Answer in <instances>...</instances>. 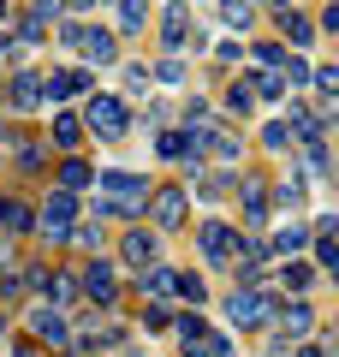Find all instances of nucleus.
I'll list each match as a JSON object with an SVG mask.
<instances>
[{
    "mask_svg": "<svg viewBox=\"0 0 339 357\" xmlns=\"http://www.w3.org/2000/svg\"><path fill=\"white\" fill-rule=\"evenodd\" d=\"M77 298H89V310H113L119 304V262L96 256L89 268H77Z\"/></svg>",
    "mask_w": 339,
    "mask_h": 357,
    "instance_id": "nucleus-7",
    "label": "nucleus"
},
{
    "mask_svg": "<svg viewBox=\"0 0 339 357\" xmlns=\"http://www.w3.org/2000/svg\"><path fill=\"white\" fill-rule=\"evenodd\" d=\"M250 60H256V72H280L286 48H280V42H256V48H250Z\"/></svg>",
    "mask_w": 339,
    "mask_h": 357,
    "instance_id": "nucleus-37",
    "label": "nucleus"
},
{
    "mask_svg": "<svg viewBox=\"0 0 339 357\" xmlns=\"http://www.w3.org/2000/svg\"><path fill=\"white\" fill-rule=\"evenodd\" d=\"M310 244H315V274H333V268H339V244H333V232H310Z\"/></svg>",
    "mask_w": 339,
    "mask_h": 357,
    "instance_id": "nucleus-33",
    "label": "nucleus"
},
{
    "mask_svg": "<svg viewBox=\"0 0 339 357\" xmlns=\"http://www.w3.org/2000/svg\"><path fill=\"white\" fill-rule=\"evenodd\" d=\"M310 89H322V96H339V66H310Z\"/></svg>",
    "mask_w": 339,
    "mask_h": 357,
    "instance_id": "nucleus-39",
    "label": "nucleus"
},
{
    "mask_svg": "<svg viewBox=\"0 0 339 357\" xmlns=\"http://www.w3.org/2000/svg\"><path fill=\"white\" fill-rule=\"evenodd\" d=\"M214 60H220V66L244 60V42H232V36H226V42H214Z\"/></svg>",
    "mask_w": 339,
    "mask_h": 357,
    "instance_id": "nucleus-42",
    "label": "nucleus"
},
{
    "mask_svg": "<svg viewBox=\"0 0 339 357\" xmlns=\"http://www.w3.org/2000/svg\"><path fill=\"white\" fill-rule=\"evenodd\" d=\"M113 13H119V30L113 36H137L149 24V0H113Z\"/></svg>",
    "mask_w": 339,
    "mask_h": 357,
    "instance_id": "nucleus-25",
    "label": "nucleus"
},
{
    "mask_svg": "<svg viewBox=\"0 0 339 357\" xmlns=\"http://www.w3.org/2000/svg\"><path fill=\"white\" fill-rule=\"evenodd\" d=\"M280 48L286 54H310L315 48V18L298 13V6H286V13H280Z\"/></svg>",
    "mask_w": 339,
    "mask_h": 357,
    "instance_id": "nucleus-15",
    "label": "nucleus"
},
{
    "mask_svg": "<svg viewBox=\"0 0 339 357\" xmlns=\"http://www.w3.org/2000/svg\"><path fill=\"white\" fill-rule=\"evenodd\" d=\"M250 107H256L250 84H244V77H232V84H226V114H250Z\"/></svg>",
    "mask_w": 339,
    "mask_h": 357,
    "instance_id": "nucleus-36",
    "label": "nucleus"
},
{
    "mask_svg": "<svg viewBox=\"0 0 339 357\" xmlns=\"http://www.w3.org/2000/svg\"><path fill=\"white\" fill-rule=\"evenodd\" d=\"M280 84H286V96L292 89H310V54H286L280 60Z\"/></svg>",
    "mask_w": 339,
    "mask_h": 357,
    "instance_id": "nucleus-30",
    "label": "nucleus"
},
{
    "mask_svg": "<svg viewBox=\"0 0 339 357\" xmlns=\"http://www.w3.org/2000/svg\"><path fill=\"white\" fill-rule=\"evenodd\" d=\"M13 155H18V173H30V178L48 173V149H36V143H24V149H13Z\"/></svg>",
    "mask_w": 339,
    "mask_h": 357,
    "instance_id": "nucleus-38",
    "label": "nucleus"
},
{
    "mask_svg": "<svg viewBox=\"0 0 339 357\" xmlns=\"http://www.w3.org/2000/svg\"><path fill=\"white\" fill-rule=\"evenodd\" d=\"M24 321H30V328H24V340H36L42 351H72V316H66L60 304H48V298H36Z\"/></svg>",
    "mask_w": 339,
    "mask_h": 357,
    "instance_id": "nucleus-4",
    "label": "nucleus"
},
{
    "mask_svg": "<svg viewBox=\"0 0 339 357\" xmlns=\"http://www.w3.org/2000/svg\"><path fill=\"white\" fill-rule=\"evenodd\" d=\"M6 333H13V316H6V310H0V340H6Z\"/></svg>",
    "mask_w": 339,
    "mask_h": 357,
    "instance_id": "nucleus-47",
    "label": "nucleus"
},
{
    "mask_svg": "<svg viewBox=\"0 0 339 357\" xmlns=\"http://www.w3.org/2000/svg\"><path fill=\"white\" fill-rule=\"evenodd\" d=\"M244 84H250L256 102H286V84H280V72H244Z\"/></svg>",
    "mask_w": 339,
    "mask_h": 357,
    "instance_id": "nucleus-29",
    "label": "nucleus"
},
{
    "mask_svg": "<svg viewBox=\"0 0 339 357\" xmlns=\"http://www.w3.org/2000/svg\"><path fill=\"white\" fill-rule=\"evenodd\" d=\"M280 286H286V298H310V286L322 280V274H315V262H303V256H280Z\"/></svg>",
    "mask_w": 339,
    "mask_h": 357,
    "instance_id": "nucleus-18",
    "label": "nucleus"
},
{
    "mask_svg": "<svg viewBox=\"0 0 339 357\" xmlns=\"http://www.w3.org/2000/svg\"><path fill=\"white\" fill-rule=\"evenodd\" d=\"M13 42H18V48H42V42H48V18H42V13H24Z\"/></svg>",
    "mask_w": 339,
    "mask_h": 357,
    "instance_id": "nucleus-31",
    "label": "nucleus"
},
{
    "mask_svg": "<svg viewBox=\"0 0 339 357\" xmlns=\"http://www.w3.org/2000/svg\"><path fill=\"white\" fill-rule=\"evenodd\" d=\"M274 310H280V298L262 292V286H232V298H226V321H232L239 333L274 328Z\"/></svg>",
    "mask_w": 339,
    "mask_h": 357,
    "instance_id": "nucleus-2",
    "label": "nucleus"
},
{
    "mask_svg": "<svg viewBox=\"0 0 339 357\" xmlns=\"http://www.w3.org/2000/svg\"><path fill=\"white\" fill-rule=\"evenodd\" d=\"M77 215H84V208H77V197L54 185V191H48V203L36 208V232H42L48 244H72V227H77Z\"/></svg>",
    "mask_w": 339,
    "mask_h": 357,
    "instance_id": "nucleus-6",
    "label": "nucleus"
},
{
    "mask_svg": "<svg viewBox=\"0 0 339 357\" xmlns=\"http://www.w3.org/2000/svg\"><path fill=\"white\" fill-rule=\"evenodd\" d=\"M77 96H89V66H54V72H42V102L66 107Z\"/></svg>",
    "mask_w": 339,
    "mask_h": 357,
    "instance_id": "nucleus-9",
    "label": "nucleus"
},
{
    "mask_svg": "<svg viewBox=\"0 0 339 357\" xmlns=\"http://www.w3.org/2000/svg\"><path fill=\"white\" fill-rule=\"evenodd\" d=\"M54 357H77V351H54Z\"/></svg>",
    "mask_w": 339,
    "mask_h": 357,
    "instance_id": "nucleus-50",
    "label": "nucleus"
},
{
    "mask_svg": "<svg viewBox=\"0 0 339 357\" xmlns=\"http://www.w3.org/2000/svg\"><path fill=\"white\" fill-rule=\"evenodd\" d=\"M197 244H202V256H209L214 268H232V256H239V227L220 220V215H209V220H197Z\"/></svg>",
    "mask_w": 339,
    "mask_h": 357,
    "instance_id": "nucleus-8",
    "label": "nucleus"
},
{
    "mask_svg": "<svg viewBox=\"0 0 339 357\" xmlns=\"http://www.w3.org/2000/svg\"><path fill=\"white\" fill-rule=\"evenodd\" d=\"M96 6H113V0H96Z\"/></svg>",
    "mask_w": 339,
    "mask_h": 357,
    "instance_id": "nucleus-51",
    "label": "nucleus"
},
{
    "mask_svg": "<svg viewBox=\"0 0 339 357\" xmlns=\"http://www.w3.org/2000/svg\"><path fill=\"white\" fill-rule=\"evenodd\" d=\"M143 220H149L155 232H185L190 227V191H185V185H149Z\"/></svg>",
    "mask_w": 339,
    "mask_h": 357,
    "instance_id": "nucleus-3",
    "label": "nucleus"
},
{
    "mask_svg": "<svg viewBox=\"0 0 339 357\" xmlns=\"http://www.w3.org/2000/svg\"><path fill=\"white\" fill-rule=\"evenodd\" d=\"M84 131L89 137H101V143H119L131 131V102L126 96H107V89H101V96H84Z\"/></svg>",
    "mask_w": 339,
    "mask_h": 357,
    "instance_id": "nucleus-1",
    "label": "nucleus"
},
{
    "mask_svg": "<svg viewBox=\"0 0 339 357\" xmlns=\"http://www.w3.org/2000/svg\"><path fill=\"white\" fill-rule=\"evenodd\" d=\"M214 13H220L226 30H250L256 24V6H250V0H214Z\"/></svg>",
    "mask_w": 339,
    "mask_h": 357,
    "instance_id": "nucleus-28",
    "label": "nucleus"
},
{
    "mask_svg": "<svg viewBox=\"0 0 339 357\" xmlns=\"http://www.w3.org/2000/svg\"><path fill=\"white\" fill-rule=\"evenodd\" d=\"M84 119H77V107H54V126H48V149L60 155H77V143H84Z\"/></svg>",
    "mask_w": 339,
    "mask_h": 357,
    "instance_id": "nucleus-16",
    "label": "nucleus"
},
{
    "mask_svg": "<svg viewBox=\"0 0 339 357\" xmlns=\"http://www.w3.org/2000/svg\"><path fill=\"white\" fill-rule=\"evenodd\" d=\"M6 357H48V351H42L36 340H24V333H18V340H13V351H6Z\"/></svg>",
    "mask_w": 339,
    "mask_h": 357,
    "instance_id": "nucleus-45",
    "label": "nucleus"
},
{
    "mask_svg": "<svg viewBox=\"0 0 339 357\" xmlns=\"http://www.w3.org/2000/svg\"><path fill=\"white\" fill-rule=\"evenodd\" d=\"M0 24H6V0H0Z\"/></svg>",
    "mask_w": 339,
    "mask_h": 357,
    "instance_id": "nucleus-49",
    "label": "nucleus"
},
{
    "mask_svg": "<svg viewBox=\"0 0 339 357\" xmlns=\"http://www.w3.org/2000/svg\"><path fill=\"white\" fill-rule=\"evenodd\" d=\"M173 298H185L190 310L209 304V286H202V274H185V268H173Z\"/></svg>",
    "mask_w": 339,
    "mask_h": 357,
    "instance_id": "nucleus-26",
    "label": "nucleus"
},
{
    "mask_svg": "<svg viewBox=\"0 0 339 357\" xmlns=\"http://www.w3.org/2000/svg\"><path fill=\"white\" fill-rule=\"evenodd\" d=\"M54 185H60V191H89V185H96V167L84 161V155H60V167H54Z\"/></svg>",
    "mask_w": 339,
    "mask_h": 357,
    "instance_id": "nucleus-20",
    "label": "nucleus"
},
{
    "mask_svg": "<svg viewBox=\"0 0 339 357\" xmlns=\"http://www.w3.org/2000/svg\"><path fill=\"white\" fill-rule=\"evenodd\" d=\"M167 333L179 340V357H209V321H202V310H179Z\"/></svg>",
    "mask_w": 339,
    "mask_h": 357,
    "instance_id": "nucleus-14",
    "label": "nucleus"
},
{
    "mask_svg": "<svg viewBox=\"0 0 339 357\" xmlns=\"http://www.w3.org/2000/svg\"><path fill=\"white\" fill-rule=\"evenodd\" d=\"M185 48H209V42H202V36H190V6H185V0H173V6H167V13H161V54H185Z\"/></svg>",
    "mask_w": 339,
    "mask_h": 357,
    "instance_id": "nucleus-10",
    "label": "nucleus"
},
{
    "mask_svg": "<svg viewBox=\"0 0 339 357\" xmlns=\"http://www.w3.org/2000/svg\"><path fill=\"white\" fill-rule=\"evenodd\" d=\"M42 298H48V304H60V310H72V304H77V274H72V268H48Z\"/></svg>",
    "mask_w": 339,
    "mask_h": 357,
    "instance_id": "nucleus-24",
    "label": "nucleus"
},
{
    "mask_svg": "<svg viewBox=\"0 0 339 357\" xmlns=\"http://www.w3.org/2000/svg\"><path fill=\"white\" fill-rule=\"evenodd\" d=\"M96 185H101V197H107V203L126 208V220H143V203H149V178H137L131 167H101Z\"/></svg>",
    "mask_w": 339,
    "mask_h": 357,
    "instance_id": "nucleus-5",
    "label": "nucleus"
},
{
    "mask_svg": "<svg viewBox=\"0 0 339 357\" xmlns=\"http://www.w3.org/2000/svg\"><path fill=\"white\" fill-rule=\"evenodd\" d=\"M315 321H322V316H315V304H310V298H292V304H280V310H274V328H280V340H286V345L310 340V333H315Z\"/></svg>",
    "mask_w": 339,
    "mask_h": 357,
    "instance_id": "nucleus-12",
    "label": "nucleus"
},
{
    "mask_svg": "<svg viewBox=\"0 0 339 357\" xmlns=\"http://www.w3.org/2000/svg\"><path fill=\"white\" fill-rule=\"evenodd\" d=\"M0 102H6V114H36L42 102V72H13L6 77V89H0Z\"/></svg>",
    "mask_w": 339,
    "mask_h": 357,
    "instance_id": "nucleus-13",
    "label": "nucleus"
},
{
    "mask_svg": "<svg viewBox=\"0 0 339 357\" xmlns=\"http://www.w3.org/2000/svg\"><path fill=\"white\" fill-rule=\"evenodd\" d=\"M137 328H143V333H167V328H173V310H167V304H155V298H143Z\"/></svg>",
    "mask_w": 339,
    "mask_h": 357,
    "instance_id": "nucleus-32",
    "label": "nucleus"
},
{
    "mask_svg": "<svg viewBox=\"0 0 339 357\" xmlns=\"http://www.w3.org/2000/svg\"><path fill=\"white\" fill-rule=\"evenodd\" d=\"M155 155H161V161H185V155H190L185 149V131H179V126L161 131V137H155Z\"/></svg>",
    "mask_w": 339,
    "mask_h": 357,
    "instance_id": "nucleus-35",
    "label": "nucleus"
},
{
    "mask_svg": "<svg viewBox=\"0 0 339 357\" xmlns=\"http://www.w3.org/2000/svg\"><path fill=\"white\" fill-rule=\"evenodd\" d=\"M149 262H161V232L155 227H126V238H119V268H149Z\"/></svg>",
    "mask_w": 339,
    "mask_h": 357,
    "instance_id": "nucleus-11",
    "label": "nucleus"
},
{
    "mask_svg": "<svg viewBox=\"0 0 339 357\" xmlns=\"http://www.w3.org/2000/svg\"><path fill=\"white\" fill-rule=\"evenodd\" d=\"M268 6H274V13H286V6H292V0H268Z\"/></svg>",
    "mask_w": 339,
    "mask_h": 357,
    "instance_id": "nucleus-48",
    "label": "nucleus"
},
{
    "mask_svg": "<svg viewBox=\"0 0 339 357\" xmlns=\"http://www.w3.org/2000/svg\"><path fill=\"white\" fill-rule=\"evenodd\" d=\"M209 357H239V345L226 340V333H209Z\"/></svg>",
    "mask_w": 339,
    "mask_h": 357,
    "instance_id": "nucleus-43",
    "label": "nucleus"
},
{
    "mask_svg": "<svg viewBox=\"0 0 339 357\" xmlns=\"http://www.w3.org/2000/svg\"><path fill=\"white\" fill-rule=\"evenodd\" d=\"M77 48H84V66H113L119 60V36H113L107 24H84Z\"/></svg>",
    "mask_w": 339,
    "mask_h": 357,
    "instance_id": "nucleus-17",
    "label": "nucleus"
},
{
    "mask_svg": "<svg viewBox=\"0 0 339 357\" xmlns=\"http://www.w3.org/2000/svg\"><path fill=\"white\" fill-rule=\"evenodd\" d=\"M149 66H126V96H149Z\"/></svg>",
    "mask_w": 339,
    "mask_h": 357,
    "instance_id": "nucleus-41",
    "label": "nucleus"
},
{
    "mask_svg": "<svg viewBox=\"0 0 339 357\" xmlns=\"http://www.w3.org/2000/svg\"><path fill=\"white\" fill-rule=\"evenodd\" d=\"M262 244H268L274 256H303V244H310V227H303V220H286V227L262 232Z\"/></svg>",
    "mask_w": 339,
    "mask_h": 357,
    "instance_id": "nucleus-21",
    "label": "nucleus"
},
{
    "mask_svg": "<svg viewBox=\"0 0 339 357\" xmlns=\"http://www.w3.org/2000/svg\"><path fill=\"white\" fill-rule=\"evenodd\" d=\"M262 149H274V155L298 149V137H292V126H286V119H268V126H262Z\"/></svg>",
    "mask_w": 339,
    "mask_h": 357,
    "instance_id": "nucleus-34",
    "label": "nucleus"
},
{
    "mask_svg": "<svg viewBox=\"0 0 339 357\" xmlns=\"http://www.w3.org/2000/svg\"><path fill=\"white\" fill-rule=\"evenodd\" d=\"M149 77H155L161 89H185V84H190V66L179 60V54H161V66H155Z\"/></svg>",
    "mask_w": 339,
    "mask_h": 357,
    "instance_id": "nucleus-27",
    "label": "nucleus"
},
{
    "mask_svg": "<svg viewBox=\"0 0 339 357\" xmlns=\"http://www.w3.org/2000/svg\"><path fill=\"white\" fill-rule=\"evenodd\" d=\"M101 238H107V232H101L96 220H77L72 227V244H84V250H101Z\"/></svg>",
    "mask_w": 339,
    "mask_h": 357,
    "instance_id": "nucleus-40",
    "label": "nucleus"
},
{
    "mask_svg": "<svg viewBox=\"0 0 339 357\" xmlns=\"http://www.w3.org/2000/svg\"><path fill=\"white\" fill-rule=\"evenodd\" d=\"M0 232H6V238H30V232H36V208H30L24 197H0Z\"/></svg>",
    "mask_w": 339,
    "mask_h": 357,
    "instance_id": "nucleus-19",
    "label": "nucleus"
},
{
    "mask_svg": "<svg viewBox=\"0 0 339 357\" xmlns=\"http://www.w3.org/2000/svg\"><path fill=\"white\" fill-rule=\"evenodd\" d=\"M30 13H42V18H66V0H36Z\"/></svg>",
    "mask_w": 339,
    "mask_h": 357,
    "instance_id": "nucleus-46",
    "label": "nucleus"
},
{
    "mask_svg": "<svg viewBox=\"0 0 339 357\" xmlns=\"http://www.w3.org/2000/svg\"><path fill=\"white\" fill-rule=\"evenodd\" d=\"M131 286H137L143 298H167V292H173V268H167V262H149V268L131 274Z\"/></svg>",
    "mask_w": 339,
    "mask_h": 357,
    "instance_id": "nucleus-22",
    "label": "nucleus"
},
{
    "mask_svg": "<svg viewBox=\"0 0 339 357\" xmlns=\"http://www.w3.org/2000/svg\"><path fill=\"white\" fill-rule=\"evenodd\" d=\"M268 208H292V215L303 208V173H298V167H292L280 185H268Z\"/></svg>",
    "mask_w": 339,
    "mask_h": 357,
    "instance_id": "nucleus-23",
    "label": "nucleus"
},
{
    "mask_svg": "<svg viewBox=\"0 0 339 357\" xmlns=\"http://www.w3.org/2000/svg\"><path fill=\"white\" fill-rule=\"evenodd\" d=\"M292 357H333V351H327L322 340H298V345H292Z\"/></svg>",
    "mask_w": 339,
    "mask_h": 357,
    "instance_id": "nucleus-44",
    "label": "nucleus"
}]
</instances>
